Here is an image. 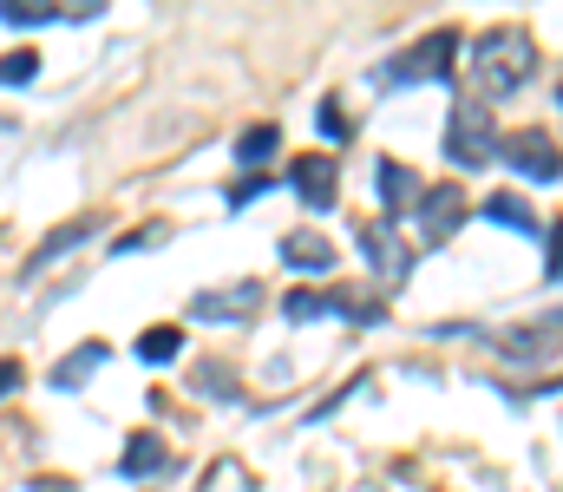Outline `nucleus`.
Instances as JSON below:
<instances>
[{
  "label": "nucleus",
  "instance_id": "obj_1",
  "mask_svg": "<svg viewBox=\"0 0 563 492\" xmlns=\"http://www.w3.org/2000/svg\"><path fill=\"white\" fill-rule=\"evenodd\" d=\"M531 73H538V40H531L525 26H492V33H478V86H485L492 99L518 92Z\"/></svg>",
  "mask_w": 563,
  "mask_h": 492
},
{
  "label": "nucleus",
  "instance_id": "obj_2",
  "mask_svg": "<svg viewBox=\"0 0 563 492\" xmlns=\"http://www.w3.org/2000/svg\"><path fill=\"white\" fill-rule=\"evenodd\" d=\"M452 53H459V33H452V26H439V33H426L413 53L387 59V66L374 73V86H420V79H452Z\"/></svg>",
  "mask_w": 563,
  "mask_h": 492
},
{
  "label": "nucleus",
  "instance_id": "obj_3",
  "mask_svg": "<svg viewBox=\"0 0 563 492\" xmlns=\"http://www.w3.org/2000/svg\"><path fill=\"white\" fill-rule=\"evenodd\" d=\"M498 139H492V112L485 106H452V125H445V158L452 164H492Z\"/></svg>",
  "mask_w": 563,
  "mask_h": 492
},
{
  "label": "nucleus",
  "instance_id": "obj_4",
  "mask_svg": "<svg viewBox=\"0 0 563 492\" xmlns=\"http://www.w3.org/2000/svg\"><path fill=\"white\" fill-rule=\"evenodd\" d=\"M498 158L505 164H518L525 177H558L563 171V158H558V139L544 132V125H525V132H511V139H498Z\"/></svg>",
  "mask_w": 563,
  "mask_h": 492
},
{
  "label": "nucleus",
  "instance_id": "obj_5",
  "mask_svg": "<svg viewBox=\"0 0 563 492\" xmlns=\"http://www.w3.org/2000/svg\"><path fill=\"white\" fill-rule=\"evenodd\" d=\"M288 184H295V197H301L308 210H328L334 190H341V164L321 158V152H301V158L288 164Z\"/></svg>",
  "mask_w": 563,
  "mask_h": 492
},
{
  "label": "nucleus",
  "instance_id": "obj_6",
  "mask_svg": "<svg viewBox=\"0 0 563 492\" xmlns=\"http://www.w3.org/2000/svg\"><path fill=\"white\" fill-rule=\"evenodd\" d=\"M263 309V283H236V289H203L197 303H190V316L197 322H250Z\"/></svg>",
  "mask_w": 563,
  "mask_h": 492
},
{
  "label": "nucleus",
  "instance_id": "obj_7",
  "mask_svg": "<svg viewBox=\"0 0 563 492\" xmlns=\"http://www.w3.org/2000/svg\"><path fill=\"white\" fill-rule=\"evenodd\" d=\"M459 223H465V190H459V184H426V190H420V230H426V243H445Z\"/></svg>",
  "mask_w": 563,
  "mask_h": 492
},
{
  "label": "nucleus",
  "instance_id": "obj_8",
  "mask_svg": "<svg viewBox=\"0 0 563 492\" xmlns=\"http://www.w3.org/2000/svg\"><path fill=\"white\" fill-rule=\"evenodd\" d=\"M498 348H505V354H558L563 348V309L558 316H538L531 328H505Z\"/></svg>",
  "mask_w": 563,
  "mask_h": 492
},
{
  "label": "nucleus",
  "instance_id": "obj_9",
  "mask_svg": "<svg viewBox=\"0 0 563 492\" xmlns=\"http://www.w3.org/2000/svg\"><path fill=\"white\" fill-rule=\"evenodd\" d=\"M354 237H361V250L374 256V270H380V276H407V270H413V256H407V243H400L394 230H380V223H361Z\"/></svg>",
  "mask_w": 563,
  "mask_h": 492
},
{
  "label": "nucleus",
  "instance_id": "obj_10",
  "mask_svg": "<svg viewBox=\"0 0 563 492\" xmlns=\"http://www.w3.org/2000/svg\"><path fill=\"white\" fill-rule=\"evenodd\" d=\"M282 263L288 270H334V243L321 230H288L282 237Z\"/></svg>",
  "mask_w": 563,
  "mask_h": 492
},
{
  "label": "nucleus",
  "instance_id": "obj_11",
  "mask_svg": "<svg viewBox=\"0 0 563 492\" xmlns=\"http://www.w3.org/2000/svg\"><path fill=\"white\" fill-rule=\"evenodd\" d=\"M164 460H170V447L144 427V434H132V440H125V460H119V467H125V480H144V473H157Z\"/></svg>",
  "mask_w": 563,
  "mask_h": 492
},
{
  "label": "nucleus",
  "instance_id": "obj_12",
  "mask_svg": "<svg viewBox=\"0 0 563 492\" xmlns=\"http://www.w3.org/2000/svg\"><path fill=\"white\" fill-rule=\"evenodd\" d=\"M374 184H380V204H387V217H400V210H407V197L420 190V177H413L400 158H380V177H374Z\"/></svg>",
  "mask_w": 563,
  "mask_h": 492
},
{
  "label": "nucleus",
  "instance_id": "obj_13",
  "mask_svg": "<svg viewBox=\"0 0 563 492\" xmlns=\"http://www.w3.org/2000/svg\"><path fill=\"white\" fill-rule=\"evenodd\" d=\"M485 217H492V223H505V230H518V237H544V223L531 217V204H525V197H511V190H498V197L485 204Z\"/></svg>",
  "mask_w": 563,
  "mask_h": 492
},
{
  "label": "nucleus",
  "instance_id": "obj_14",
  "mask_svg": "<svg viewBox=\"0 0 563 492\" xmlns=\"http://www.w3.org/2000/svg\"><path fill=\"white\" fill-rule=\"evenodd\" d=\"M92 230H99V223H92V217H79V223H59V230H53V237H46V243H40V250H33V270H46V263H53V256H66V250H79V243H86V237H92Z\"/></svg>",
  "mask_w": 563,
  "mask_h": 492
},
{
  "label": "nucleus",
  "instance_id": "obj_15",
  "mask_svg": "<svg viewBox=\"0 0 563 492\" xmlns=\"http://www.w3.org/2000/svg\"><path fill=\"white\" fill-rule=\"evenodd\" d=\"M177 354H184V328L177 322H157V328L139 335V361H151V368H157V361H177Z\"/></svg>",
  "mask_w": 563,
  "mask_h": 492
},
{
  "label": "nucleus",
  "instance_id": "obj_16",
  "mask_svg": "<svg viewBox=\"0 0 563 492\" xmlns=\"http://www.w3.org/2000/svg\"><path fill=\"white\" fill-rule=\"evenodd\" d=\"M106 354H112V348H106V341H86V348H79V354H66V361H59V368H53V387H79V381H86V374H92V368H99V361H106Z\"/></svg>",
  "mask_w": 563,
  "mask_h": 492
},
{
  "label": "nucleus",
  "instance_id": "obj_17",
  "mask_svg": "<svg viewBox=\"0 0 563 492\" xmlns=\"http://www.w3.org/2000/svg\"><path fill=\"white\" fill-rule=\"evenodd\" d=\"M282 152V125H250L243 139H236V164H263Z\"/></svg>",
  "mask_w": 563,
  "mask_h": 492
},
{
  "label": "nucleus",
  "instance_id": "obj_18",
  "mask_svg": "<svg viewBox=\"0 0 563 492\" xmlns=\"http://www.w3.org/2000/svg\"><path fill=\"white\" fill-rule=\"evenodd\" d=\"M0 20H7V26H46V20H66V7H46V0H0Z\"/></svg>",
  "mask_w": 563,
  "mask_h": 492
},
{
  "label": "nucleus",
  "instance_id": "obj_19",
  "mask_svg": "<svg viewBox=\"0 0 563 492\" xmlns=\"http://www.w3.org/2000/svg\"><path fill=\"white\" fill-rule=\"evenodd\" d=\"M282 316H288V322H321V316H334V303H328L321 289H288V296H282Z\"/></svg>",
  "mask_w": 563,
  "mask_h": 492
},
{
  "label": "nucleus",
  "instance_id": "obj_20",
  "mask_svg": "<svg viewBox=\"0 0 563 492\" xmlns=\"http://www.w3.org/2000/svg\"><path fill=\"white\" fill-rule=\"evenodd\" d=\"M33 73H40V53H26V46H20V53H7V59H0V86H26V79H33Z\"/></svg>",
  "mask_w": 563,
  "mask_h": 492
},
{
  "label": "nucleus",
  "instance_id": "obj_21",
  "mask_svg": "<svg viewBox=\"0 0 563 492\" xmlns=\"http://www.w3.org/2000/svg\"><path fill=\"white\" fill-rule=\"evenodd\" d=\"M347 132H354V125H347V112H341V106L328 99V106H321V139H334V145H341Z\"/></svg>",
  "mask_w": 563,
  "mask_h": 492
},
{
  "label": "nucleus",
  "instance_id": "obj_22",
  "mask_svg": "<svg viewBox=\"0 0 563 492\" xmlns=\"http://www.w3.org/2000/svg\"><path fill=\"white\" fill-rule=\"evenodd\" d=\"M157 237H164V230H157V223H144V230H132V237H119V243H112V250H119V256H125V250H144V243H157Z\"/></svg>",
  "mask_w": 563,
  "mask_h": 492
},
{
  "label": "nucleus",
  "instance_id": "obj_23",
  "mask_svg": "<svg viewBox=\"0 0 563 492\" xmlns=\"http://www.w3.org/2000/svg\"><path fill=\"white\" fill-rule=\"evenodd\" d=\"M197 387H203V394H236V381H223V368H203Z\"/></svg>",
  "mask_w": 563,
  "mask_h": 492
},
{
  "label": "nucleus",
  "instance_id": "obj_24",
  "mask_svg": "<svg viewBox=\"0 0 563 492\" xmlns=\"http://www.w3.org/2000/svg\"><path fill=\"white\" fill-rule=\"evenodd\" d=\"M20 374H26L20 361H0V394H13V387H20Z\"/></svg>",
  "mask_w": 563,
  "mask_h": 492
},
{
  "label": "nucleus",
  "instance_id": "obj_25",
  "mask_svg": "<svg viewBox=\"0 0 563 492\" xmlns=\"http://www.w3.org/2000/svg\"><path fill=\"white\" fill-rule=\"evenodd\" d=\"M551 276H563V223H551Z\"/></svg>",
  "mask_w": 563,
  "mask_h": 492
},
{
  "label": "nucleus",
  "instance_id": "obj_26",
  "mask_svg": "<svg viewBox=\"0 0 563 492\" xmlns=\"http://www.w3.org/2000/svg\"><path fill=\"white\" fill-rule=\"evenodd\" d=\"M558 106H563V92H558Z\"/></svg>",
  "mask_w": 563,
  "mask_h": 492
}]
</instances>
